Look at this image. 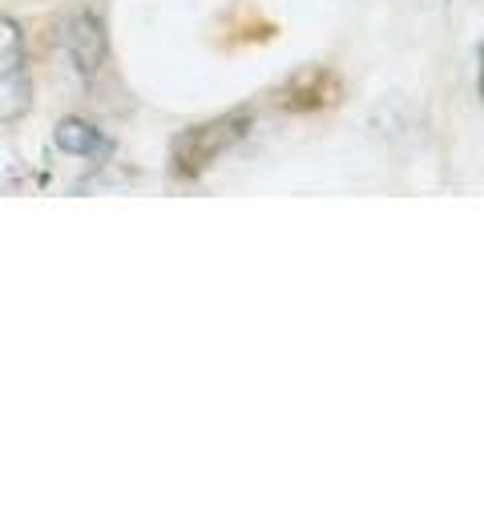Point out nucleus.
<instances>
[{
  "label": "nucleus",
  "mask_w": 484,
  "mask_h": 512,
  "mask_svg": "<svg viewBox=\"0 0 484 512\" xmlns=\"http://www.w3.org/2000/svg\"><path fill=\"white\" fill-rule=\"evenodd\" d=\"M65 53L73 61V69L81 77H93L101 65H105V53H109V41H105V25L97 13L89 9H77L65 25Z\"/></svg>",
  "instance_id": "obj_3"
},
{
  "label": "nucleus",
  "mask_w": 484,
  "mask_h": 512,
  "mask_svg": "<svg viewBox=\"0 0 484 512\" xmlns=\"http://www.w3.org/2000/svg\"><path fill=\"white\" fill-rule=\"evenodd\" d=\"M339 81L327 73V69H303L283 93H279V101H283V109H327V105H335L339 101Z\"/></svg>",
  "instance_id": "obj_4"
},
{
  "label": "nucleus",
  "mask_w": 484,
  "mask_h": 512,
  "mask_svg": "<svg viewBox=\"0 0 484 512\" xmlns=\"http://www.w3.org/2000/svg\"><path fill=\"white\" fill-rule=\"evenodd\" d=\"M251 130V113L238 109V113H226V117H210V121H198L190 130H182L170 146V170L178 178H202L226 150H234Z\"/></svg>",
  "instance_id": "obj_1"
},
{
  "label": "nucleus",
  "mask_w": 484,
  "mask_h": 512,
  "mask_svg": "<svg viewBox=\"0 0 484 512\" xmlns=\"http://www.w3.org/2000/svg\"><path fill=\"white\" fill-rule=\"evenodd\" d=\"M33 105V81L25 73V33L13 17H0V121H17Z\"/></svg>",
  "instance_id": "obj_2"
},
{
  "label": "nucleus",
  "mask_w": 484,
  "mask_h": 512,
  "mask_svg": "<svg viewBox=\"0 0 484 512\" xmlns=\"http://www.w3.org/2000/svg\"><path fill=\"white\" fill-rule=\"evenodd\" d=\"M97 146H101V134L93 130L89 121L65 117V121L57 125V150H65V154H73V158H89V154H97Z\"/></svg>",
  "instance_id": "obj_5"
}]
</instances>
